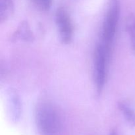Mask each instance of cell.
<instances>
[{
  "label": "cell",
  "instance_id": "3957f363",
  "mask_svg": "<svg viewBox=\"0 0 135 135\" xmlns=\"http://www.w3.org/2000/svg\"><path fill=\"white\" fill-rule=\"evenodd\" d=\"M110 53L98 42L94 51V79L98 94H101L106 83Z\"/></svg>",
  "mask_w": 135,
  "mask_h": 135
},
{
  "label": "cell",
  "instance_id": "7a4b0ae2",
  "mask_svg": "<svg viewBox=\"0 0 135 135\" xmlns=\"http://www.w3.org/2000/svg\"><path fill=\"white\" fill-rule=\"evenodd\" d=\"M120 13V0H109L98 42L110 54L112 52L115 38L118 29Z\"/></svg>",
  "mask_w": 135,
  "mask_h": 135
},
{
  "label": "cell",
  "instance_id": "8fae6325",
  "mask_svg": "<svg viewBox=\"0 0 135 135\" xmlns=\"http://www.w3.org/2000/svg\"><path fill=\"white\" fill-rule=\"evenodd\" d=\"M109 135H118V133H117V130H115V129H113V130H112V131L110 132V133H109Z\"/></svg>",
  "mask_w": 135,
  "mask_h": 135
},
{
  "label": "cell",
  "instance_id": "30bf717a",
  "mask_svg": "<svg viewBox=\"0 0 135 135\" xmlns=\"http://www.w3.org/2000/svg\"><path fill=\"white\" fill-rule=\"evenodd\" d=\"M38 9L42 11H47L51 7L53 0H32Z\"/></svg>",
  "mask_w": 135,
  "mask_h": 135
},
{
  "label": "cell",
  "instance_id": "52a82bcc",
  "mask_svg": "<svg viewBox=\"0 0 135 135\" xmlns=\"http://www.w3.org/2000/svg\"><path fill=\"white\" fill-rule=\"evenodd\" d=\"M118 108L122 113L124 118L131 127H135V109L126 100L118 102Z\"/></svg>",
  "mask_w": 135,
  "mask_h": 135
},
{
  "label": "cell",
  "instance_id": "ba28073f",
  "mask_svg": "<svg viewBox=\"0 0 135 135\" xmlns=\"http://www.w3.org/2000/svg\"><path fill=\"white\" fill-rule=\"evenodd\" d=\"M14 11L13 0H0V22L7 21Z\"/></svg>",
  "mask_w": 135,
  "mask_h": 135
},
{
  "label": "cell",
  "instance_id": "6da1fadb",
  "mask_svg": "<svg viewBox=\"0 0 135 135\" xmlns=\"http://www.w3.org/2000/svg\"><path fill=\"white\" fill-rule=\"evenodd\" d=\"M36 125L40 135H61L63 119L57 107L50 101L37 104L34 113Z\"/></svg>",
  "mask_w": 135,
  "mask_h": 135
},
{
  "label": "cell",
  "instance_id": "9c48e42d",
  "mask_svg": "<svg viewBox=\"0 0 135 135\" xmlns=\"http://www.w3.org/2000/svg\"><path fill=\"white\" fill-rule=\"evenodd\" d=\"M125 30L129 36L132 49L135 52V14H131L126 19Z\"/></svg>",
  "mask_w": 135,
  "mask_h": 135
},
{
  "label": "cell",
  "instance_id": "8992f818",
  "mask_svg": "<svg viewBox=\"0 0 135 135\" xmlns=\"http://www.w3.org/2000/svg\"><path fill=\"white\" fill-rule=\"evenodd\" d=\"M34 40V34L27 21H23L20 23L11 37V40H22L32 42Z\"/></svg>",
  "mask_w": 135,
  "mask_h": 135
},
{
  "label": "cell",
  "instance_id": "5b68a950",
  "mask_svg": "<svg viewBox=\"0 0 135 135\" xmlns=\"http://www.w3.org/2000/svg\"><path fill=\"white\" fill-rule=\"evenodd\" d=\"M8 110L12 122H18L22 115V103L19 95L15 90H11L8 93Z\"/></svg>",
  "mask_w": 135,
  "mask_h": 135
},
{
  "label": "cell",
  "instance_id": "277c9868",
  "mask_svg": "<svg viewBox=\"0 0 135 135\" xmlns=\"http://www.w3.org/2000/svg\"><path fill=\"white\" fill-rule=\"evenodd\" d=\"M55 20L62 42L65 44L71 43L73 38L74 26L69 13L63 7H59L55 13Z\"/></svg>",
  "mask_w": 135,
  "mask_h": 135
}]
</instances>
